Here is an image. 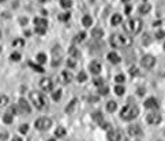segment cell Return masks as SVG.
I'll return each instance as SVG.
<instances>
[{
    "label": "cell",
    "instance_id": "cell-37",
    "mask_svg": "<svg viewBox=\"0 0 165 141\" xmlns=\"http://www.w3.org/2000/svg\"><path fill=\"white\" fill-rule=\"evenodd\" d=\"M93 119L101 123V122H103V114H101V112H94V114H93Z\"/></svg>",
    "mask_w": 165,
    "mask_h": 141
},
{
    "label": "cell",
    "instance_id": "cell-12",
    "mask_svg": "<svg viewBox=\"0 0 165 141\" xmlns=\"http://www.w3.org/2000/svg\"><path fill=\"white\" fill-rule=\"evenodd\" d=\"M108 140L109 141H122V133L116 129H111L108 131Z\"/></svg>",
    "mask_w": 165,
    "mask_h": 141
},
{
    "label": "cell",
    "instance_id": "cell-51",
    "mask_svg": "<svg viewBox=\"0 0 165 141\" xmlns=\"http://www.w3.org/2000/svg\"><path fill=\"white\" fill-rule=\"evenodd\" d=\"M37 1H40V3H45V1H48V0H37Z\"/></svg>",
    "mask_w": 165,
    "mask_h": 141
},
{
    "label": "cell",
    "instance_id": "cell-24",
    "mask_svg": "<svg viewBox=\"0 0 165 141\" xmlns=\"http://www.w3.org/2000/svg\"><path fill=\"white\" fill-rule=\"evenodd\" d=\"M85 37H86V33H85V31H81V33H78L77 36H75L74 41H75V42H81V41L85 40Z\"/></svg>",
    "mask_w": 165,
    "mask_h": 141
},
{
    "label": "cell",
    "instance_id": "cell-7",
    "mask_svg": "<svg viewBox=\"0 0 165 141\" xmlns=\"http://www.w3.org/2000/svg\"><path fill=\"white\" fill-rule=\"evenodd\" d=\"M141 64H142V67H145V68H151V67H154V64H155V57L151 56V55H145V56L141 59Z\"/></svg>",
    "mask_w": 165,
    "mask_h": 141
},
{
    "label": "cell",
    "instance_id": "cell-42",
    "mask_svg": "<svg viewBox=\"0 0 165 141\" xmlns=\"http://www.w3.org/2000/svg\"><path fill=\"white\" fill-rule=\"evenodd\" d=\"M130 74H131V75H138L139 71H138V68L136 67H131L130 68Z\"/></svg>",
    "mask_w": 165,
    "mask_h": 141
},
{
    "label": "cell",
    "instance_id": "cell-39",
    "mask_svg": "<svg viewBox=\"0 0 165 141\" xmlns=\"http://www.w3.org/2000/svg\"><path fill=\"white\" fill-rule=\"evenodd\" d=\"M93 84L96 85V86H98V88H101V86H104V79L103 78H96L93 81Z\"/></svg>",
    "mask_w": 165,
    "mask_h": 141
},
{
    "label": "cell",
    "instance_id": "cell-15",
    "mask_svg": "<svg viewBox=\"0 0 165 141\" xmlns=\"http://www.w3.org/2000/svg\"><path fill=\"white\" fill-rule=\"evenodd\" d=\"M145 107L146 108H158V101L154 97H149L145 101Z\"/></svg>",
    "mask_w": 165,
    "mask_h": 141
},
{
    "label": "cell",
    "instance_id": "cell-38",
    "mask_svg": "<svg viewBox=\"0 0 165 141\" xmlns=\"http://www.w3.org/2000/svg\"><path fill=\"white\" fill-rule=\"evenodd\" d=\"M108 92H109V88H108V86H101V88L98 89V93L103 94V96L108 94Z\"/></svg>",
    "mask_w": 165,
    "mask_h": 141
},
{
    "label": "cell",
    "instance_id": "cell-52",
    "mask_svg": "<svg viewBox=\"0 0 165 141\" xmlns=\"http://www.w3.org/2000/svg\"><path fill=\"white\" fill-rule=\"evenodd\" d=\"M122 1H123V3H127V1H130V0H122Z\"/></svg>",
    "mask_w": 165,
    "mask_h": 141
},
{
    "label": "cell",
    "instance_id": "cell-13",
    "mask_svg": "<svg viewBox=\"0 0 165 141\" xmlns=\"http://www.w3.org/2000/svg\"><path fill=\"white\" fill-rule=\"evenodd\" d=\"M127 131H128V134L131 137H139L142 134V129H141L139 125H131Z\"/></svg>",
    "mask_w": 165,
    "mask_h": 141
},
{
    "label": "cell",
    "instance_id": "cell-10",
    "mask_svg": "<svg viewBox=\"0 0 165 141\" xmlns=\"http://www.w3.org/2000/svg\"><path fill=\"white\" fill-rule=\"evenodd\" d=\"M18 110L21 111L22 114H30L31 112L30 105H29V103H27L25 99H21L18 101Z\"/></svg>",
    "mask_w": 165,
    "mask_h": 141
},
{
    "label": "cell",
    "instance_id": "cell-28",
    "mask_svg": "<svg viewBox=\"0 0 165 141\" xmlns=\"http://www.w3.org/2000/svg\"><path fill=\"white\" fill-rule=\"evenodd\" d=\"M29 66L34 68L37 73H44V71H45V70H44V67H41L40 64H34V63H31V62H30V63H29Z\"/></svg>",
    "mask_w": 165,
    "mask_h": 141
},
{
    "label": "cell",
    "instance_id": "cell-31",
    "mask_svg": "<svg viewBox=\"0 0 165 141\" xmlns=\"http://www.w3.org/2000/svg\"><path fill=\"white\" fill-rule=\"evenodd\" d=\"M10 59L12 60V62H18V60H21V53L19 52H12L11 53Z\"/></svg>",
    "mask_w": 165,
    "mask_h": 141
},
{
    "label": "cell",
    "instance_id": "cell-44",
    "mask_svg": "<svg viewBox=\"0 0 165 141\" xmlns=\"http://www.w3.org/2000/svg\"><path fill=\"white\" fill-rule=\"evenodd\" d=\"M77 63H75V60L74 59H68V62H67V66H70V67H74Z\"/></svg>",
    "mask_w": 165,
    "mask_h": 141
},
{
    "label": "cell",
    "instance_id": "cell-40",
    "mask_svg": "<svg viewBox=\"0 0 165 141\" xmlns=\"http://www.w3.org/2000/svg\"><path fill=\"white\" fill-rule=\"evenodd\" d=\"M19 131H21V133H23V134H26V133L29 131V125H27V123H23V125H21V127H19Z\"/></svg>",
    "mask_w": 165,
    "mask_h": 141
},
{
    "label": "cell",
    "instance_id": "cell-36",
    "mask_svg": "<svg viewBox=\"0 0 165 141\" xmlns=\"http://www.w3.org/2000/svg\"><path fill=\"white\" fill-rule=\"evenodd\" d=\"M75 104H77V100L74 99L71 101V103H70V104L67 105V107H66V112H71L72 111V108H74V107H75Z\"/></svg>",
    "mask_w": 165,
    "mask_h": 141
},
{
    "label": "cell",
    "instance_id": "cell-27",
    "mask_svg": "<svg viewBox=\"0 0 165 141\" xmlns=\"http://www.w3.org/2000/svg\"><path fill=\"white\" fill-rule=\"evenodd\" d=\"M12 119H14V118H12V115H11L10 112H8V114H4V116H3V122L7 123V125L12 123Z\"/></svg>",
    "mask_w": 165,
    "mask_h": 141
},
{
    "label": "cell",
    "instance_id": "cell-11",
    "mask_svg": "<svg viewBox=\"0 0 165 141\" xmlns=\"http://www.w3.org/2000/svg\"><path fill=\"white\" fill-rule=\"evenodd\" d=\"M40 86H41L42 90H45V92H49L53 89V82H52V79L49 78H42L40 81Z\"/></svg>",
    "mask_w": 165,
    "mask_h": 141
},
{
    "label": "cell",
    "instance_id": "cell-56",
    "mask_svg": "<svg viewBox=\"0 0 165 141\" xmlns=\"http://www.w3.org/2000/svg\"><path fill=\"white\" fill-rule=\"evenodd\" d=\"M164 48H165V44H164Z\"/></svg>",
    "mask_w": 165,
    "mask_h": 141
},
{
    "label": "cell",
    "instance_id": "cell-49",
    "mask_svg": "<svg viewBox=\"0 0 165 141\" xmlns=\"http://www.w3.org/2000/svg\"><path fill=\"white\" fill-rule=\"evenodd\" d=\"M21 23H23V25H25V23H27V18H26V19H25V18H22V19H21Z\"/></svg>",
    "mask_w": 165,
    "mask_h": 141
},
{
    "label": "cell",
    "instance_id": "cell-35",
    "mask_svg": "<svg viewBox=\"0 0 165 141\" xmlns=\"http://www.w3.org/2000/svg\"><path fill=\"white\" fill-rule=\"evenodd\" d=\"M5 104H8V97L4 94H0V107H3Z\"/></svg>",
    "mask_w": 165,
    "mask_h": 141
},
{
    "label": "cell",
    "instance_id": "cell-17",
    "mask_svg": "<svg viewBox=\"0 0 165 141\" xmlns=\"http://www.w3.org/2000/svg\"><path fill=\"white\" fill-rule=\"evenodd\" d=\"M92 36L94 37V38H103L104 36V30L103 29H100V27H94L93 30H92Z\"/></svg>",
    "mask_w": 165,
    "mask_h": 141
},
{
    "label": "cell",
    "instance_id": "cell-25",
    "mask_svg": "<svg viewBox=\"0 0 165 141\" xmlns=\"http://www.w3.org/2000/svg\"><path fill=\"white\" fill-rule=\"evenodd\" d=\"M45 62H47V55H45V53H38V55H37V63L44 64Z\"/></svg>",
    "mask_w": 165,
    "mask_h": 141
},
{
    "label": "cell",
    "instance_id": "cell-33",
    "mask_svg": "<svg viewBox=\"0 0 165 141\" xmlns=\"http://www.w3.org/2000/svg\"><path fill=\"white\" fill-rule=\"evenodd\" d=\"M70 12H64V14H60L59 15V21H62V22H66V21H68L70 19Z\"/></svg>",
    "mask_w": 165,
    "mask_h": 141
},
{
    "label": "cell",
    "instance_id": "cell-32",
    "mask_svg": "<svg viewBox=\"0 0 165 141\" xmlns=\"http://www.w3.org/2000/svg\"><path fill=\"white\" fill-rule=\"evenodd\" d=\"M23 44H25V41H23V40H22V38H15V40H14V41H12V45H14V47H23Z\"/></svg>",
    "mask_w": 165,
    "mask_h": 141
},
{
    "label": "cell",
    "instance_id": "cell-14",
    "mask_svg": "<svg viewBox=\"0 0 165 141\" xmlns=\"http://www.w3.org/2000/svg\"><path fill=\"white\" fill-rule=\"evenodd\" d=\"M89 70L93 74H100V71H101V63L97 62V60H93L90 63V66H89Z\"/></svg>",
    "mask_w": 165,
    "mask_h": 141
},
{
    "label": "cell",
    "instance_id": "cell-48",
    "mask_svg": "<svg viewBox=\"0 0 165 141\" xmlns=\"http://www.w3.org/2000/svg\"><path fill=\"white\" fill-rule=\"evenodd\" d=\"M143 92H145V90H143V89H139V90H138V94H139V96H143Z\"/></svg>",
    "mask_w": 165,
    "mask_h": 141
},
{
    "label": "cell",
    "instance_id": "cell-45",
    "mask_svg": "<svg viewBox=\"0 0 165 141\" xmlns=\"http://www.w3.org/2000/svg\"><path fill=\"white\" fill-rule=\"evenodd\" d=\"M109 123H107V122H101V127H103V129H108L109 127Z\"/></svg>",
    "mask_w": 165,
    "mask_h": 141
},
{
    "label": "cell",
    "instance_id": "cell-1",
    "mask_svg": "<svg viewBox=\"0 0 165 141\" xmlns=\"http://www.w3.org/2000/svg\"><path fill=\"white\" fill-rule=\"evenodd\" d=\"M109 42L113 48H124V47H130L132 44V38L127 36H123L120 33H115L111 36Z\"/></svg>",
    "mask_w": 165,
    "mask_h": 141
},
{
    "label": "cell",
    "instance_id": "cell-43",
    "mask_svg": "<svg viewBox=\"0 0 165 141\" xmlns=\"http://www.w3.org/2000/svg\"><path fill=\"white\" fill-rule=\"evenodd\" d=\"M155 37H157V38H164L165 37V31H158V33H155Z\"/></svg>",
    "mask_w": 165,
    "mask_h": 141
},
{
    "label": "cell",
    "instance_id": "cell-3",
    "mask_svg": "<svg viewBox=\"0 0 165 141\" xmlns=\"http://www.w3.org/2000/svg\"><path fill=\"white\" fill-rule=\"evenodd\" d=\"M142 29V21L139 18H132L124 23V30L128 34H138Z\"/></svg>",
    "mask_w": 165,
    "mask_h": 141
},
{
    "label": "cell",
    "instance_id": "cell-18",
    "mask_svg": "<svg viewBox=\"0 0 165 141\" xmlns=\"http://www.w3.org/2000/svg\"><path fill=\"white\" fill-rule=\"evenodd\" d=\"M122 21H123V18H122V15H120V14H115V15L111 18V23H112L113 26H116V25H120V23H122Z\"/></svg>",
    "mask_w": 165,
    "mask_h": 141
},
{
    "label": "cell",
    "instance_id": "cell-29",
    "mask_svg": "<svg viewBox=\"0 0 165 141\" xmlns=\"http://www.w3.org/2000/svg\"><path fill=\"white\" fill-rule=\"evenodd\" d=\"M60 5L63 8H70L72 5V1L71 0H60Z\"/></svg>",
    "mask_w": 165,
    "mask_h": 141
},
{
    "label": "cell",
    "instance_id": "cell-30",
    "mask_svg": "<svg viewBox=\"0 0 165 141\" xmlns=\"http://www.w3.org/2000/svg\"><path fill=\"white\" fill-rule=\"evenodd\" d=\"M62 97V90H55L53 93H52V99L55 100V101H59Z\"/></svg>",
    "mask_w": 165,
    "mask_h": 141
},
{
    "label": "cell",
    "instance_id": "cell-50",
    "mask_svg": "<svg viewBox=\"0 0 165 141\" xmlns=\"http://www.w3.org/2000/svg\"><path fill=\"white\" fill-rule=\"evenodd\" d=\"M12 141H22V138H19V137H15V138H12Z\"/></svg>",
    "mask_w": 165,
    "mask_h": 141
},
{
    "label": "cell",
    "instance_id": "cell-21",
    "mask_svg": "<svg viewBox=\"0 0 165 141\" xmlns=\"http://www.w3.org/2000/svg\"><path fill=\"white\" fill-rule=\"evenodd\" d=\"M150 10H151V5L147 4V3H143V4L139 7V12H141V14H147Z\"/></svg>",
    "mask_w": 165,
    "mask_h": 141
},
{
    "label": "cell",
    "instance_id": "cell-4",
    "mask_svg": "<svg viewBox=\"0 0 165 141\" xmlns=\"http://www.w3.org/2000/svg\"><path fill=\"white\" fill-rule=\"evenodd\" d=\"M30 100L37 110H42V108L47 107V99H45V96L41 93H38V92H31Z\"/></svg>",
    "mask_w": 165,
    "mask_h": 141
},
{
    "label": "cell",
    "instance_id": "cell-23",
    "mask_svg": "<svg viewBox=\"0 0 165 141\" xmlns=\"http://www.w3.org/2000/svg\"><path fill=\"white\" fill-rule=\"evenodd\" d=\"M124 92H126V89H124L123 85H116V86H115V93L117 94V96L124 94Z\"/></svg>",
    "mask_w": 165,
    "mask_h": 141
},
{
    "label": "cell",
    "instance_id": "cell-26",
    "mask_svg": "<svg viewBox=\"0 0 165 141\" xmlns=\"http://www.w3.org/2000/svg\"><path fill=\"white\" fill-rule=\"evenodd\" d=\"M77 79H78V82H85V81L88 79V75H86L85 71H81V73L77 75Z\"/></svg>",
    "mask_w": 165,
    "mask_h": 141
},
{
    "label": "cell",
    "instance_id": "cell-54",
    "mask_svg": "<svg viewBox=\"0 0 165 141\" xmlns=\"http://www.w3.org/2000/svg\"><path fill=\"white\" fill-rule=\"evenodd\" d=\"M3 1H5V0H0V3H3Z\"/></svg>",
    "mask_w": 165,
    "mask_h": 141
},
{
    "label": "cell",
    "instance_id": "cell-41",
    "mask_svg": "<svg viewBox=\"0 0 165 141\" xmlns=\"http://www.w3.org/2000/svg\"><path fill=\"white\" fill-rule=\"evenodd\" d=\"M68 52H70V55H72V56H75V57H77L78 55H79V52L77 51V48H75V47H70Z\"/></svg>",
    "mask_w": 165,
    "mask_h": 141
},
{
    "label": "cell",
    "instance_id": "cell-19",
    "mask_svg": "<svg viewBox=\"0 0 165 141\" xmlns=\"http://www.w3.org/2000/svg\"><path fill=\"white\" fill-rule=\"evenodd\" d=\"M82 23H83V26H85V27H90V26H92V23H93V19H92V16L85 15V16L82 18Z\"/></svg>",
    "mask_w": 165,
    "mask_h": 141
},
{
    "label": "cell",
    "instance_id": "cell-47",
    "mask_svg": "<svg viewBox=\"0 0 165 141\" xmlns=\"http://www.w3.org/2000/svg\"><path fill=\"white\" fill-rule=\"evenodd\" d=\"M7 138V133H4V134H0V140H5Z\"/></svg>",
    "mask_w": 165,
    "mask_h": 141
},
{
    "label": "cell",
    "instance_id": "cell-8",
    "mask_svg": "<svg viewBox=\"0 0 165 141\" xmlns=\"http://www.w3.org/2000/svg\"><path fill=\"white\" fill-rule=\"evenodd\" d=\"M72 74L70 73V71H62V73L57 75V79H59V82L60 84H63V85H67V84H70L72 81Z\"/></svg>",
    "mask_w": 165,
    "mask_h": 141
},
{
    "label": "cell",
    "instance_id": "cell-22",
    "mask_svg": "<svg viewBox=\"0 0 165 141\" xmlns=\"http://www.w3.org/2000/svg\"><path fill=\"white\" fill-rule=\"evenodd\" d=\"M55 136L56 137H64L66 136V129L63 126H59L56 130H55Z\"/></svg>",
    "mask_w": 165,
    "mask_h": 141
},
{
    "label": "cell",
    "instance_id": "cell-5",
    "mask_svg": "<svg viewBox=\"0 0 165 141\" xmlns=\"http://www.w3.org/2000/svg\"><path fill=\"white\" fill-rule=\"evenodd\" d=\"M34 126H36V129H38V130H48L49 127L52 126V119H49V118H45V116H42V118H38V119L34 122Z\"/></svg>",
    "mask_w": 165,
    "mask_h": 141
},
{
    "label": "cell",
    "instance_id": "cell-2",
    "mask_svg": "<svg viewBox=\"0 0 165 141\" xmlns=\"http://www.w3.org/2000/svg\"><path fill=\"white\" fill-rule=\"evenodd\" d=\"M139 115V108L136 105H126L120 111V118L124 120H132Z\"/></svg>",
    "mask_w": 165,
    "mask_h": 141
},
{
    "label": "cell",
    "instance_id": "cell-6",
    "mask_svg": "<svg viewBox=\"0 0 165 141\" xmlns=\"http://www.w3.org/2000/svg\"><path fill=\"white\" fill-rule=\"evenodd\" d=\"M34 25H36V33L38 34H45L48 27V21L44 18H36L34 19Z\"/></svg>",
    "mask_w": 165,
    "mask_h": 141
},
{
    "label": "cell",
    "instance_id": "cell-46",
    "mask_svg": "<svg viewBox=\"0 0 165 141\" xmlns=\"http://www.w3.org/2000/svg\"><path fill=\"white\" fill-rule=\"evenodd\" d=\"M131 10H132V7H131V5H127V7H126V14H130Z\"/></svg>",
    "mask_w": 165,
    "mask_h": 141
},
{
    "label": "cell",
    "instance_id": "cell-16",
    "mask_svg": "<svg viewBox=\"0 0 165 141\" xmlns=\"http://www.w3.org/2000/svg\"><path fill=\"white\" fill-rule=\"evenodd\" d=\"M107 57H108L109 62L113 63V64H117V63H120V56H119L116 52H109Z\"/></svg>",
    "mask_w": 165,
    "mask_h": 141
},
{
    "label": "cell",
    "instance_id": "cell-55",
    "mask_svg": "<svg viewBox=\"0 0 165 141\" xmlns=\"http://www.w3.org/2000/svg\"><path fill=\"white\" fill-rule=\"evenodd\" d=\"M0 38H1V31H0Z\"/></svg>",
    "mask_w": 165,
    "mask_h": 141
},
{
    "label": "cell",
    "instance_id": "cell-9",
    "mask_svg": "<svg viewBox=\"0 0 165 141\" xmlns=\"http://www.w3.org/2000/svg\"><path fill=\"white\" fill-rule=\"evenodd\" d=\"M161 115L160 114H157V112H151V114H149L147 116H146V122L149 123V125H153V126H155V125H158L161 122Z\"/></svg>",
    "mask_w": 165,
    "mask_h": 141
},
{
    "label": "cell",
    "instance_id": "cell-20",
    "mask_svg": "<svg viewBox=\"0 0 165 141\" xmlns=\"http://www.w3.org/2000/svg\"><path fill=\"white\" fill-rule=\"evenodd\" d=\"M116 108H117L116 101H108V103H107V111H108V112H115Z\"/></svg>",
    "mask_w": 165,
    "mask_h": 141
},
{
    "label": "cell",
    "instance_id": "cell-34",
    "mask_svg": "<svg viewBox=\"0 0 165 141\" xmlns=\"http://www.w3.org/2000/svg\"><path fill=\"white\" fill-rule=\"evenodd\" d=\"M115 81L117 82V85H122L124 81H126V77H124L123 74H117V75H116V78H115Z\"/></svg>",
    "mask_w": 165,
    "mask_h": 141
},
{
    "label": "cell",
    "instance_id": "cell-53",
    "mask_svg": "<svg viewBox=\"0 0 165 141\" xmlns=\"http://www.w3.org/2000/svg\"><path fill=\"white\" fill-rule=\"evenodd\" d=\"M48 141H56V140H55V138H51V140H48Z\"/></svg>",
    "mask_w": 165,
    "mask_h": 141
}]
</instances>
